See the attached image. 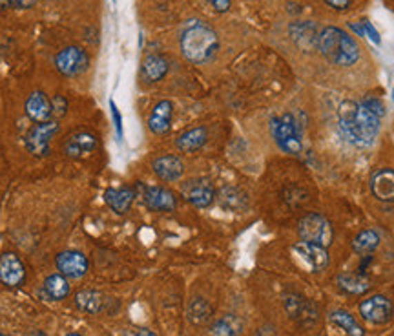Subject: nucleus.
Segmentation results:
<instances>
[{
    "label": "nucleus",
    "instance_id": "obj_40",
    "mask_svg": "<svg viewBox=\"0 0 394 336\" xmlns=\"http://www.w3.org/2000/svg\"><path fill=\"white\" fill-rule=\"evenodd\" d=\"M66 336H83V335H75V333H72V335H66Z\"/></svg>",
    "mask_w": 394,
    "mask_h": 336
},
{
    "label": "nucleus",
    "instance_id": "obj_20",
    "mask_svg": "<svg viewBox=\"0 0 394 336\" xmlns=\"http://www.w3.org/2000/svg\"><path fill=\"white\" fill-rule=\"evenodd\" d=\"M137 192L130 187H121V189H108L104 192V203L114 210L115 214H126L134 205Z\"/></svg>",
    "mask_w": 394,
    "mask_h": 336
},
{
    "label": "nucleus",
    "instance_id": "obj_41",
    "mask_svg": "<svg viewBox=\"0 0 394 336\" xmlns=\"http://www.w3.org/2000/svg\"><path fill=\"white\" fill-rule=\"evenodd\" d=\"M0 336H8V335H4V333H0Z\"/></svg>",
    "mask_w": 394,
    "mask_h": 336
},
{
    "label": "nucleus",
    "instance_id": "obj_36",
    "mask_svg": "<svg viewBox=\"0 0 394 336\" xmlns=\"http://www.w3.org/2000/svg\"><path fill=\"white\" fill-rule=\"evenodd\" d=\"M329 6H331L332 10H338V11H345L351 8L353 4V0H325Z\"/></svg>",
    "mask_w": 394,
    "mask_h": 336
},
{
    "label": "nucleus",
    "instance_id": "obj_6",
    "mask_svg": "<svg viewBox=\"0 0 394 336\" xmlns=\"http://www.w3.org/2000/svg\"><path fill=\"white\" fill-rule=\"evenodd\" d=\"M59 132H61L59 119L37 123L32 130L28 132L26 139H24L28 152L33 154L35 158H46V156H50V143H52V139L57 136Z\"/></svg>",
    "mask_w": 394,
    "mask_h": 336
},
{
    "label": "nucleus",
    "instance_id": "obj_7",
    "mask_svg": "<svg viewBox=\"0 0 394 336\" xmlns=\"http://www.w3.org/2000/svg\"><path fill=\"white\" fill-rule=\"evenodd\" d=\"M90 66L88 53L81 46H68L57 53L55 57V68L64 75V77H77L84 74Z\"/></svg>",
    "mask_w": 394,
    "mask_h": 336
},
{
    "label": "nucleus",
    "instance_id": "obj_4",
    "mask_svg": "<svg viewBox=\"0 0 394 336\" xmlns=\"http://www.w3.org/2000/svg\"><path fill=\"white\" fill-rule=\"evenodd\" d=\"M270 134L274 137L276 145L287 154H300L303 148V134L301 125L292 114L274 117L270 121Z\"/></svg>",
    "mask_w": 394,
    "mask_h": 336
},
{
    "label": "nucleus",
    "instance_id": "obj_18",
    "mask_svg": "<svg viewBox=\"0 0 394 336\" xmlns=\"http://www.w3.org/2000/svg\"><path fill=\"white\" fill-rule=\"evenodd\" d=\"M24 110H26V116L35 123H46L53 119L52 101L48 99L44 92H33L26 99Z\"/></svg>",
    "mask_w": 394,
    "mask_h": 336
},
{
    "label": "nucleus",
    "instance_id": "obj_22",
    "mask_svg": "<svg viewBox=\"0 0 394 336\" xmlns=\"http://www.w3.org/2000/svg\"><path fill=\"white\" fill-rule=\"evenodd\" d=\"M168 68H170V64L163 55L152 53V55L145 57V61L141 64V77L145 83H157L168 74Z\"/></svg>",
    "mask_w": 394,
    "mask_h": 336
},
{
    "label": "nucleus",
    "instance_id": "obj_30",
    "mask_svg": "<svg viewBox=\"0 0 394 336\" xmlns=\"http://www.w3.org/2000/svg\"><path fill=\"white\" fill-rule=\"evenodd\" d=\"M219 201L225 209L229 210H239L243 209L245 203H247V196L238 189H232V187H227V189L221 190L219 194Z\"/></svg>",
    "mask_w": 394,
    "mask_h": 336
},
{
    "label": "nucleus",
    "instance_id": "obj_29",
    "mask_svg": "<svg viewBox=\"0 0 394 336\" xmlns=\"http://www.w3.org/2000/svg\"><path fill=\"white\" fill-rule=\"evenodd\" d=\"M212 313V305L203 298H194L190 302V305H188V318L194 324H205L207 320H210Z\"/></svg>",
    "mask_w": 394,
    "mask_h": 336
},
{
    "label": "nucleus",
    "instance_id": "obj_16",
    "mask_svg": "<svg viewBox=\"0 0 394 336\" xmlns=\"http://www.w3.org/2000/svg\"><path fill=\"white\" fill-rule=\"evenodd\" d=\"M97 148V137L92 132H77L64 143V154L72 159H83Z\"/></svg>",
    "mask_w": 394,
    "mask_h": 336
},
{
    "label": "nucleus",
    "instance_id": "obj_27",
    "mask_svg": "<svg viewBox=\"0 0 394 336\" xmlns=\"http://www.w3.org/2000/svg\"><path fill=\"white\" fill-rule=\"evenodd\" d=\"M70 284H68L66 276L63 274H50L44 282V293L48 298L52 300H64L70 296Z\"/></svg>",
    "mask_w": 394,
    "mask_h": 336
},
{
    "label": "nucleus",
    "instance_id": "obj_13",
    "mask_svg": "<svg viewBox=\"0 0 394 336\" xmlns=\"http://www.w3.org/2000/svg\"><path fill=\"white\" fill-rule=\"evenodd\" d=\"M143 190V201L154 212H172L177 207V198L172 190L165 187H145L139 185Z\"/></svg>",
    "mask_w": 394,
    "mask_h": 336
},
{
    "label": "nucleus",
    "instance_id": "obj_12",
    "mask_svg": "<svg viewBox=\"0 0 394 336\" xmlns=\"http://www.w3.org/2000/svg\"><path fill=\"white\" fill-rule=\"evenodd\" d=\"M285 309L301 326H312L318 320V307L314 302L303 298L301 294H287Z\"/></svg>",
    "mask_w": 394,
    "mask_h": 336
},
{
    "label": "nucleus",
    "instance_id": "obj_33",
    "mask_svg": "<svg viewBox=\"0 0 394 336\" xmlns=\"http://www.w3.org/2000/svg\"><path fill=\"white\" fill-rule=\"evenodd\" d=\"M362 26H363V33H365V37H367L369 41L373 42V44L380 46V44H382V39H380L378 30H376V28L373 26V22L362 21Z\"/></svg>",
    "mask_w": 394,
    "mask_h": 336
},
{
    "label": "nucleus",
    "instance_id": "obj_17",
    "mask_svg": "<svg viewBox=\"0 0 394 336\" xmlns=\"http://www.w3.org/2000/svg\"><path fill=\"white\" fill-rule=\"evenodd\" d=\"M371 190L374 198L384 203H394V170L380 168L371 178Z\"/></svg>",
    "mask_w": 394,
    "mask_h": 336
},
{
    "label": "nucleus",
    "instance_id": "obj_31",
    "mask_svg": "<svg viewBox=\"0 0 394 336\" xmlns=\"http://www.w3.org/2000/svg\"><path fill=\"white\" fill-rule=\"evenodd\" d=\"M292 39H294L300 46H307L309 42L318 41V33H316V26L314 24H309V22H298L294 26L291 28Z\"/></svg>",
    "mask_w": 394,
    "mask_h": 336
},
{
    "label": "nucleus",
    "instance_id": "obj_10",
    "mask_svg": "<svg viewBox=\"0 0 394 336\" xmlns=\"http://www.w3.org/2000/svg\"><path fill=\"white\" fill-rule=\"evenodd\" d=\"M0 282L6 287H21L26 282V267L15 252L0 254Z\"/></svg>",
    "mask_w": 394,
    "mask_h": 336
},
{
    "label": "nucleus",
    "instance_id": "obj_9",
    "mask_svg": "<svg viewBox=\"0 0 394 336\" xmlns=\"http://www.w3.org/2000/svg\"><path fill=\"white\" fill-rule=\"evenodd\" d=\"M183 198L197 209H207L216 200V189L208 179H190L183 185Z\"/></svg>",
    "mask_w": 394,
    "mask_h": 336
},
{
    "label": "nucleus",
    "instance_id": "obj_24",
    "mask_svg": "<svg viewBox=\"0 0 394 336\" xmlns=\"http://www.w3.org/2000/svg\"><path fill=\"white\" fill-rule=\"evenodd\" d=\"M208 132L205 126H196V128H190V130L183 132L181 136L177 137V148L185 154H192L201 150L205 145H207Z\"/></svg>",
    "mask_w": 394,
    "mask_h": 336
},
{
    "label": "nucleus",
    "instance_id": "obj_5",
    "mask_svg": "<svg viewBox=\"0 0 394 336\" xmlns=\"http://www.w3.org/2000/svg\"><path fill=\"white\" fill-rule=\"evenodd\" d=\"M298 234L303 242L316 243L323 247H329L334 240V229H332L331 221L318 212H311L301 218L298 223Z\"/></svg>",
    "mask_w": 394,
    "mask_h": 336
},
{
    "label": "nucleus",
    "instance_id": "obj_28",
    "mask_svg": "<svg viewBox=\"0 0 394 336\" xmlns=\"http://www.w3.org/2000/svg\"><path fill=\"white\" fill-rule=\"evenodd\" d=\"M380 245V236L376 231H362L358 236L353 240V251L358 252V254H371L373 251H376Z\"/></svg>",
    "mask_w": 394,
    "mask_h": 336
},
{
    "label": "nucleus",
    "instance_id": "obj_21",
    "mask_svg": "<svg viewBox=\"0 0 394 336\" xmlns=\"http://www.w3.org/2000/svg\"><path fill=\"white\" fill-rule=\"evenodd\" d=\"M112 300L106 298L103 293L98 291H79L75 294V304L81 311H86L90 315H98L108 311V305Z\"/></svg>",
    "mask_w": 394,
    "mask_h": 336
},
{
    "label": "nucleus",
    "instance_id": "obj_37",
    "mask_svg": "<svg viewBox=\"0 0 394 336\" xmlns=\"http://www.w3.org/2000/svg\"><path fill=\"white\" fill-rule=\"evenodd\" d=\"M210 4L216 11L219 13H225V11L230 10V6H232V0H210Z\"/></svg>",
    "mask_w": 394,
    "mask_h": 336
},
{
    "label": "nucleus",
    "instance_id": "obj_3",
    "mask_svg": "<svg viewBox=\"0 0 394 336\" xmlns=\"http://www.w3.org/2000/svg\"><path fill=\"white\" fill-rule=\"evenodd\" d=\"M316 46L329 63L336 66H353L358 63L360 46L345 30L336 26L323 28L318 33Z\"/></svg>",
    "mask_w": 394,
    "mask_h": 336
},
{
    "label": "nucleus",
    "instance_id": "obj_2",
    "mask_svg": "<svg viewBox=\"0 0 394 336\" xmlns=\"http://www.w3.org/2000/svg\"><path fill=\"white\" fill-rule=\"evenodd\" d=\"M179 46L187 61L194 64H205L218 52V33L207 22L188 21L187 26L183 28Z\"/></svg>",
    "mask_w": 394,
    "mask_h": 336
},
{
    "label": "nucleus",
    "instance_id": "obj_1",
    "mask_svg": "<svg viewBox=\"0 0 394 336\" xmlns=\"http://www.w3.org/2000/svg\"><path fill=\"white\" fill-rule=\"evenodd\" d=\"M338 125L342 136L354 147H371L378 136L380 125L385 116V106L378 97L369 95L360 103L345 101L340 106Z\"/></svg>",
    "mask_w": 394,
    "mask_h": 336
},
{
    "label": "nucleus",
    "instance_id": "obj_32",
    "mask_svg": "<svg viewBox=\"0 0 394 336\" xmlns=\"http://www.w3.org/2000/svg\"><path fill=\"white\" fill-rule=\"evenodd\" d=\"M110 110H112V119H114V125H115V132H117V139L123 141V116H121L119 108L115 105L114 101H110Z\"/></svg>",
    "mask_w": 394,
    "mask_h": 336
},
{
    "label": "nucleus",
    "instance_id": "obj_39",
    "mask_svg": "<svg viewBox=\"0 0 394 336\" xmlns=\"http://www.w3.org/2000/svg\"><path fill=\"white\" fill-rule=\"evenodd\" d=\"M33 336H46V335H44V333H35Z\"/></svg>",
    "mask_w": 394,
    "mask_h": 336
},
{
    "label": "nucleus",
    "instance_id": "obj_35",
    "mask_svg": "<svg viewBox=\"0 0 394 336\" xmlns=\"http://www.w3.org/2000/svg\"><path fill=\"white\" fill-rule=\"evenodd\" d=\"M39 0H11V10H30Z\"/></svg>",
    "mask_w": 394,
    "mask_h": 336
},
{
    "label": "nucleus",
    "instance_id": "obj_11",
    "mask_svg": "<svg viewBox=\"0 0 394 336\" xmlns=\"http://www.w3.org/2000/svg\"><path fill=\"white\" fill-rule=\"evenodd\" d=\"M59 273L66 278L79 280L90 271V260L79 251H64L55 258Z\"/></svg>",
    "mask_w": 394,
    "mask_h": 336
},
{
    "label": "nucleus",
    "instance_id": "obj_34",
    "mask_svg": "<svg viewBox=\"0 0 394 336\" xmlns=\"http://www.w3.org/2000/svg\"><path fill=\"white\" fill-rule=\"evenodd\" d=\"M52 110H53V117L59 119V117H63L68 110V101L64 99L63 95H57L55 99L52 101Z\"/></svg>",
    "mask_w": 394,
    "mask_h": 336
},
{
    "label": "nucleus",
    "instance_id": "obj_15",
    "mask_svg": "<svg viewBox=\"0 0 394 336\" xmlns=\"http://www.w3.org/2000/svg\"><path fill=\"white\" fill-rule=\"evenodd\" d=\"M152 168H154V174L161 181L166 183H174V181H179L185 174V163L181 161V158L177 156H159L152 161Z\"/></svg>",
    "mask_w": 394,
    "mask_h": 336
},
{
    "label": "nucleus",
    "instance_id": "obj_26",
    "mask_svg": "<svg viewBox=\"0 0 394 336\" xmlns=\"http://www.w3.org/2000/svg\"><path fill=\"white\" fill-rule=\"evenodd\" d=\"M331 320L332 324H336V326L340 327V329H343L349 336H365V329L362 327V324H358V320H356L351 313H347V311H332Z\"/></svg>",
    "mask_w": 394,
    "mask_h": 336
},
{
    "label": "nucleus",
    "instance_id": "obj_23",
    "mask_svg": "<svg viewBox=\"0 0 394 336\" xmlns=\"http://www.w3.org/2000/svg\"><path fill=\"white\" fill-rule=\"evenodd\" d=\"M338 287L343 291V293L353 294V296H362V294L369 293L371 291V280L365 276L363 273H343L336 278Z\"/></svg>",
    "mask_w": 394,
    "mask_h": 336
},
{
    "label": "nucleus",
    "instance_id": "obj_8",
    "mask_svg": "<svg viewBox=\"0 0 394 336\" xmlns=\"http://www.w3.org/2000/svg\"><path fill=\"white\" fill-rule=\"evenodd\" d=\"M393 313V302L384 294L369 296L367 300H363L360 304V315H362L363 320L373 324V326H384V324L391 322Z\"/></svg>",
    "mask_w": 394,
    "mask_h": 336
},
{
    "label": "nucleus",
    "instance_id": "obj_38",
    "mask_svg": "<svg viewBox=\"0 0 394 336\" xmlns=\"http://www.w3.org/2000/svg\"><path fill=\"white\" fill-rule=\"evenodd\" d=\"M125 336H156V335H154L150 329H139V331L128 333V335H125Z\"/></svg>",
    "mask_w": 394,
    "mask_h": 336
},
{
    "label": "nucleus",
    "instance_id": "obj_25",
    "mask_svg": "<svg viewBox=\"0 0 394 336\" xmlns=\"http://www.w3.org/2000/svg\"><path fill=\"white\" fill-rule=\"evenodd\" d=\"M245 322L236 315H225L208 327V336H241Z\"/></svg>",
    "mask_w": 394,
    "mask_h": 336
},
{
    "label": "nucleus",
    "instance_id": "obj_14",
    "mask_svg": "<svg viewBox=\"0 0 394 336\" xmlns=\"http://www.w3.org/2000/svg\"><path fill=\"white\" fill-rule=\"evenodd\" d=\"M294 251L307 262V265L312 269V273H322L329 267L331 256H329L327 247L316 245V243L300 242L294 245Z\"/></svg>",
    "mask_w": 394,
    "mask_h": 336
},
{
    "label": "nucleus",
    "instance_id": "obj_42",
    "mask_svg": "<svg viewBox=\"0 0 394 336\" xmlns=\"http://www.w3.org/2000/svg\"><path fill=\"white\" fill-rule=\"evenodd\" d=\"M393 101H394V88H393Z\"/></svg>",
    "mask_w": 394,
    "mask_h": 336
},
{
    "label": "nucleus",
    "instance_id": "obj_19",
    "mask_svg": "<svg viewBox=\"0 0 394 336\" xmlns=\"http://www.w3.org/2000/svg\"><path fill=\"white\" fill-rule=\"evenodd\" d=\"M172 117H174V105L166 99L159 101L148 117V128L152 134H156V136L168 134L172 128Z\"/></svg>",
    "mask_w": 394,
    "mask_h": 336
}]
</instances>
